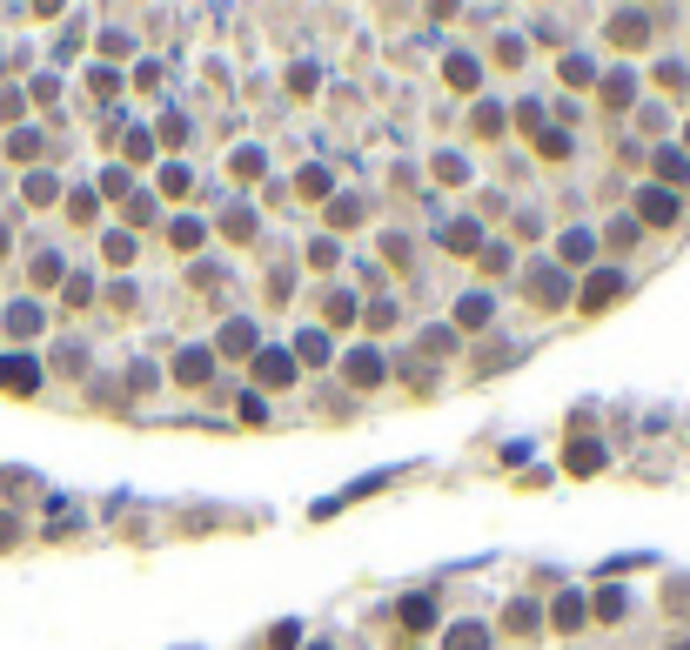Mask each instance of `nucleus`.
<instances>
[{
    "mask_svg": "<svg viewBox=\"0 0 690 650\" xmlns=\"http://www.w3.org/2000/svg\"><path fill=\"white\" fill-rule=\"evenodd\" d=\"M0 389H14V396L41 389V362L34 356H0Z\"/></svg>",
    "mask_w": 690,
    "mask_h": 650,
    "instance_id": "1",
    "label": "nucleus"
},
{
    "mask_svg": "<svg viewBox=\"0 0 690 650\" xmlns=\"http://www.w3.org/2000/svg\"><path fill=\"white\" fill-rule=\"evenodd\" d=\"M637 208H644V222H650V228H670L677 215H684V202H677L670 188H644V202H637Z\"/></svg>",
    "mask_w": 690,
    "mask_h": 650,
    "instance_id": "2",
    "label": "nucleus"
},
{
    "mask_svg": "<svg viewBox=\"0 0 690 650\" xmlns=\"http://www.w3.org/2000/svg\"><path fill=\"white\" fill-rule=\"evenodd\" d=\"M617 295H624V275H617V269H597L590 282H583V309H610Z\"/></svg>",
    "mask_w": 690,
    "mask_h": 650,
    "instance_id": "3",
    "label": "nucleus"
},
{
    "mask_svg": "<svg viewBox=\"0 0 690 650\" xmlns=\"http://www.w3.org/2000/svg\"><path fill=\"white\" fill-rule=\"evenodd\" d=\"M349 382H356V389H376V382H382V356H376V349H349Z\"/></svg>",
    "mask_w": 690,
    "mask_h": 650,
    "instance_id": "4",
    "label": "nucleus"
},
{
    "mask_svg": "<svg viewBox=\"0 0 690 650\" xmlns=\"http://www.w3.org/2000/svg\"><path fill=\"white\" fill-rule=\"evenodd\" d=\"M255 376H262V382H268V389H282V382H289V376H295V362H289V356H282V349H262V356H255Z\"/></svg>",
    "mask_w": 690,
    "mask_h": 650,
    "instance_id": "5",
    "label": "nucleus"
},
{
    "mask_svg": "<svg viewBox=\"0 0 690 650\" xmlns=\"http://www.w3.org/2000/svg\"><path fill=\"white\" fill-rule=\"evenodd\" d=\"M175 376L181 382H208V376H215V349H188V356L175 362Z\"/></svg>",
    "mask_w": 690,
    "mask_h": 650,
    "instance_id": "6",
    "label": "nucleus"
},
{
    "mask_svg": "<svg viewBox=\"0 0 690 650\" xmlns=\"http://www.w3.org/2000/svg\"><path fill=\"white\" fill-rule=\"evenodd\" d=\"M610 41L644 47V41H650V21H644V14H617V21H610Z\"/></svg>",
    "mask_w": 690,
    "mask_h": 650,
    "instance_id": "7",
    "label": "nucleus"
},
{
    "mask_svg": "<svg viewBox=\"0 0 690 650\" xmlns=\"http://www.w3.org/2000/svg\"><path fill=\"white\" fill-rule=\"evenodd\" d=\"M557 255L570 262V269H577V262H590V255H597V235H583V228H570V235L557 242Z\"/></svg>",
    "mask_w": 690,
    "mask_h": 650,
    "instance_id": "8",
    "label": "nucleus"
},
{
    "mask_svg": "<svg viewBox=\"0 0 690 650\" xmlns=\"http://www.w3.org/2000/svg\"><path fill=\"white\" fill-rule=\"evenodd\" d=\"M530 289L543 295V309H557L563 295H570V289H563V275H557V269H530Z\"/></svg>",
    "mask_w": 690,
    "mask_h": 650,
    "instance_id": "9",
    "label": "nucleus"
},
{
    "mask_svg": "<svg viewBox=\"0 0 690 650\" xmlns=\"http://www.w3.org/2000/svg\"><path fill=\"white\" fill-rule=\"evenodd\" d=\"M563 463H570V476H597V470H603V449H597V443H570V456H563Z\"/></svg>",
    "mask_w": 690,
    "mask_h": 650,
    "instance_id": "10",
    "label": "nucleus"
},
{
    "mask_svg": "<svg viewBox=\"0 0 690 650\" xmlns=\"http://www.w3.org/2000/svg\"><path fill=\"white\" fill-rule=\"evenodd\" d=\"M295 356L309 362V369H315V362H329V336H322V329H302V336H295Z\"/></svg>",
    "mask_w": 690,
    "mask_h": 650,
    "instance_id": "11",
    "label": "nucleus"
},
{
    "mask_svg": "<svg viewBox=\"0 0 690 650\" xmlns=\"http://www.w3.org/2000/svg\"><path fill=\"white\" fill-rule=\"evenodd\" d=\"M443 650H490V630H483V624H456Z\"/></svg>",
    "mask_w": 690,
    "mask_h": 650,
    "instance_id": "12",
    "label": "nucleus"
},
{
    "mask_svg": "<svg viewBox=\"0 0 690 650\" xmlns=\"http://www.w3.org/2000/svg\"><path fill=\"white\" fill-rule=\"evenodd\" d=\"M443 242L456 248V255H469V248H483V228H476V222H449V228H443Z\"/></svg>",
    "mask_w": 690,
    "mask_h": 650,
    "instance_id": "13",
    "label": "nucleus"
},
{
    "mask_svg": "<svg viewBox=\"0 0 690 650\" xmlns=\"http://www.w3.org/2000/svg\"><path fill=\"white\" fill-rule=\"evenodd\" d=\"M583 617H590V604H583L577 590H563V597H557V630H577Z\"/></svg>",
    "mask_w": 690,
    "mask_h": 650,
    "instance_id": "14",
    "label": "nucleus"
},
{
    "mask_svg": "<svg viewBox=\"0 0 690 650\" xmlns=\"http://www.w3.org/2000/svg\"><path fill=\"white\" fill-rule=\"evenodd\" d=\"M456 322H463V329H483V322H490V295H463V302H456Z\"/></svg>",
    "mask_w": 690,
    "mask_h": 650,
    "instance_id": "15",
    "label": "nucleus"
},
{
    "mask_svg": "<svg viewBox=\"0 0 690 650\" xmlns=\"http://www.w3.org/2000/svg\"><path fill=\"white\" fill-rule=\"evenodd\" d=\"M295 195H302V202H322V195H329V175H322V168H302V175H295Z\"/></svg>",
    "mask_w": 690,
    "mask_h": 650,
    "instance_id": "16",
    "label": "nucleus"
},
{
    "mask_svg": "<svg viewBox=\"0 0 690 650\" xmlns=\"http://www.w3.org/2000/svg\"><path fill=\"white\" fill-rule=\"evenodd\" d=\"M402 624H409V630H429V624H436V604H429V597H409V604H402Z\"/></svg>",
    "mask_w": 690,
    "mask_h": 650,
    "instance_id": "17",
    "label": "nucleus"
},
{
    "mask_svg": "<svg viewBox=\"0 0 690 650\" xmlns=\"http://www.w3.org/2000/svg\"><path fill=\"white\" fill-rule=\"evenodd\" d=\"M21 195H27L34 208H47L54 195H61V188H54V175H27V188H21Z\"/></svg>",
    "mask_w": 690,
    "mask_h": 650,
    "instance_id": "18",
    "label": "nucleus"
},
{
    "mask_svg": "<svg viewBox=\"0 0 690 650\" xmlns=\"http://www.w3.org/2000/svg\"><path fill=\"white\" fill-rule=\"evenodd\" d=\"M222 349H228V356H242V349H255V329H248V322H228V329H222Z\"/></svg>",
    "mask_w": 690,
    "mask_h": 650,
    "instance_id": "19",
    "label": "nucleus"
},
{
    "mask_svg": "<svg viewBox=\"0 0 690 650\" xmlns=\"http://www.w3.org/2000/svg\"><path fill=\"white\" fill-rule=\"evenodd\" d=\"M503 624H510L516 637H530V630H536V604H523V597H516V604H510V617H503Z\"/></svg>",
    "mask_w": 690,
    "mask_h": 650,
    "instance_id": "20",
    "label": "nucleus"
},
{
    "mask_svg": "<svg viewBox=\"0 0 690 650\" xmlns=\"http://www.w3.org/2000/svg\"><path fill=\"white\" fill-rule=\"evenodd\" d=\"M657 175H664V181H684V175H690V161L677 155V148H664V155H657Z\"/></svg>",
    "mask_w": 690,
    "mask_h": 650,
    "instance_id": "21",
    "label": "nucleus"
},
{
    "mask_svg": "<svg viewBox=\"0 0 690 650\" xmlns=\"http://www.w3.org/2000/svg\"><path fill=\"white\" fill-rule=\"evenodd\" d=\"M630 88H637L630 74H610V81H603V101H610V108H624V101H630Z\"/></svg>",
    "mask_w": 690,
    "mask_h": 650,
    "instance_id": "22",
    "label": "nucleus"
},
{
    "mask_svg": "<svg viewBox=\"0 0 690 650\" xmlns=\"http://www.w3.org/2000/svg\"><path fill=\"white\" fill-rule=\"evenodd\" d=\"M449 81H456V88H476V61H469V54H449Z\"/></svg>",
    "mask_w": 690,
    "mask_h": 650,
    "instance_id": "23",
    "label": "nucleus"
},
{
    "mask_svg": "<svg viewBox=\"0 0 690 650\" xmlns=\"http://www.w3.org/2000/svg\"><path fill=\"white\" fill-rule=\"evenodd\" d=\"M108 262H114V269H128V262H134V235H108Z\"/></svg>",
    "mask_w": 690,
    "mask_h": 650,
    "instance_id": "24",
    "label": "nucleus"
},
{
    "mask_svg": "<svg viewBox=\"0 0 690 650\" xmlns=\"http://www.w3.org/2000/svg\"><path fill=\"white\" fill-rule=\"evenodd\" d=\"M34 322H41L34 309H14V315H7V329H14V336H34Z\"/></svg>",
    "mask_w": 690,
    "mask_h": 650,
    "instance_id": "25",
    "label": "nucleus"
},
{
    "mask_svg": "<svg viewBox=\"0 0 690 650\" xmlns=\"http://www.w3.org/2000/svg\"><path fill=\"white\" fill-rule=\"evenodd\" d=\"M597 617H624V590H603V597H597Z\"/></svg>",
    "mask_w": 690,
    "mask_h": 650,
    "instance_id": "26",
    "label": "nucleus"
},
{
    "mask_svg": "<svg viewBox=\"0 0 690 650\" xmlns=\"http://www.w3.org/2000/svg\"><path fill=\"white\" fill-rule=\"evenodd\" d=\"M563 81H570V88H577V81H590V61H583V54H570V61H563Z\"/></svg>",
    "mask_w": 690,
    "mask_h": 650,
    "instance_id": "27",
    "label": "nucleus"
},
{
    "mask_svg": "<svg viewBox=\"0 0 690 650\" xmlns=\"http://www.w3.org/2000/svg\"><path fill=\"white\" fill-rule=\"evenodd\" d=\"M476 128H483V135H496V128H503V108H490V101H483V108H476Z\"/></svg>",
    "mask_w": 690,
    "mask_h": 650,
    "instance_id": "28",
    "label": "nucleus"
},
{
    "mask_svg": "<svg viewBox=\"0 0 690 650\" xmlns=\"http://www.w3.org/2000/svg\"><path fill=\"white\" fill-rule=\"evenodd\" d=\"M7 148H14V155H21V161H34V155H41V135H14V141H7Z\"/></svg>",
    "mask_w": 690,
    "mask_h": 650,
    "instance_id": "29",
    "label": "nucleus"
},
{
    "mask_svg": "<svg viewBox=\"0 0 690 650\" xmlns=\"http://www.w3.org/2000/svg\"><path fill=\"white\" fill-rule=\"evenodd\" d=\"M201 242V222H175V248H195Z\"/></svg>",
    "mask_w": 690,
    "mask_h": 650,
    "instance_id": "30",
    "label": "nucleus"
},
{
    "mask_svg": "<svg viewBox=\"0 0 690 650\" xmlns=\"http://www.w3.org/2000/svg\"><path fill=\"white\" fill-rule=\"evenodd\" d=\"M670 650H690V644H670Z\"/></svg>",
    "mask_w": 690,
    "mask_h": 650,
    "instance_id": "31",
    "label": "nucleus"
},
{
    "mask_svg": "<svg viewBox=\"0 0 690 650\" xmlns=\"http://www.w3.org/2000/svg\"><path fill=\"white\" fill-rule=\"evenodd\" d=\"M315 650H322V644H315Z\"/></svg>",
    "mask_w": 690,
    "mask_h": 650,
    "instance_id": "32",
    "label": "nucleus"
}]
</instances>
